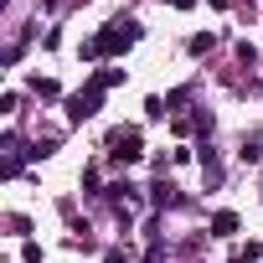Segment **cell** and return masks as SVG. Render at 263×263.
<instances>
[{
  "mask_svg": "<svg viewBox=\"0 0 263 263\" xmlns=\"http://www.w3.org/2000/svg\"><path fill=\"white\" fill-rule=\"evenodd\" d=\"M114 83H124V67H103V72H93V83H88V88H78V93L67 98V119H72V124L93 119V114H98V103H103V93H108Z\"/></svg>",
  "mask_w": 263,
  "mask_h": 263,
  "instance_id": "6da1fadb",
  "label": "cell"
},
{
  "mask_svg": "<svg viewBox=\"0 0 263 263\" xmlns=\"http://www.w3.org/2000/svg\"><path fill=\"white\" fill-rule=\"evenodd\" d=\"M129 42H140V26H135V21H108V26L83 47V57H114V52H124Z\"/></svg>",
  "mask_w": 263,
  "mask_h": 263,
  "instance_id": "7a4b0ae2",
  "label": "cell"
},
{
  "mask_svg": "<svg viewBox=\"0 0 263 263\" xmlns=\"http://www.w3.org/2000/svg\"><path fill=\"white\" fill-rule=\"evenodd\" d=\"M108 155H114L119 165H135V160L145 155V140H140V129H114V135H108Z\"/></svg>",
  "mask_w": 263,
  "mask_h": 263,
  "instance_id": "3957f363",
  "label": "cell"
},
{
  "mask_svg": "<svg viewBox=\"0 0 263 263\" xmlns=\"http://www.w3.org/2000/svg\"><path fill=\"white\" fill-rule=\"evenodd\" d=\"M212 232H217V237H232V232H237V212H217V217H212Z\"/></svg>",
  "mask_w": 263,
  "mask_h": 263,
  "instance_id": "277c9868",
  "label": "cell"
},
{
  "mask_svg": "<svg viewBox=\"0 0 263 263\" xmlns=\"http://www.w3.org/2000/svg\"><path fill=\"white\" fill-rule=\"evenodd\" d=\"M237 155H242V160H248V165H253V160H258V155H263V150H258V135H242V150H237Z\"/></svg>",
  "mask_w": 263,
  "mask_h": 263,
  "instance_id": "5b68a950",
  "label": "cell"
},
{
  "mask_svg": "<svg viewBox=\"0 0 263 263\" xmlns=\"http://www.w3.org/2000/svg\"><path fill=\"white\" fill-rule=\"evenodd\" d=\"M258 258H263V248H258V242H248V248H237V253H232V263H258Z\"/></svg>",
  "mask_w": 263,
  "mask_h": 263,
  "instance_id": "8992f818",
  "label": "cell"
},
{
  "mask_svg": "<svg viewBox=\"0 0 263 263\" xmlns=\"http://www.w3.org/2000/svg\"><path fill=\"white\" fill-rule=\"evenodd\" d=\"M237 62H242V67H253V62H258V47H248V42H242V47H237Z\"/></svg>",
  "mask_w": 263,
  "mask_h": 263,
  "instance_id": "52a82bcc",
  "label": "cell"
},
{
  "mask_svg": "<svg viewBox=\"0 0 263 263\" xmlns=\"http://www.w3.org/2000/svg\"><path fill=\"white\" fill-rule=\"evenodd\" d=\"M31 88H36V93H42V98H57V83H52V78H36V83H31Z\"/></svg>",
  "mask_w": 263,
  "mask_h": 263,
  "instance_id": "ba28073f",
  "label": "cell"
},
{
  "mask_svg": "<svg viewBox=\"0 0 263 263\" xmlns=\"http://www.w3.org/2000/svg\"><path fill=\"white\" fill-rule=\"evenodd\" d=\"M165 108H171L165 98H150V103H145V114H150V119H165Z\"/></svg>",
  "mask_w": 263,
  "mask_h": 263,
  "instance_id": "9c48e42d",
  "label": "cell"
},
{
  "mask_svg": "<svg viewBox=\"0 0 263 263\" xmlns=\"http://www.w3.org/2000/svg\"><path fill=\"white\" fill-rule=\"evenodd\" d=\"M103 263H129V253H124V248H108V253H103Z\"/></svg>",
  "mask_w": 263,
  "mask_h": 263,
  "instance_id": "30bf717a",
  "label": "cell"
}]
</instances>
